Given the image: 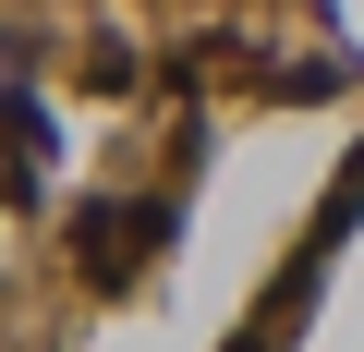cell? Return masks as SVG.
Wrapping results in <instances>:
<instances>
[{"instance_id": "cell-1", "label": "cell", "mask_w": 364, "mask_h": 352, "mask_svg": "<svg viewBox=\"0 0 364 352\" xmlns=\"http://www.w3.org/2000/svg\"><path fill=\"white\" fill-rule=\"evenodd\" d=\"M146 243H170V207H85V219H73L85 279H134V255H146Z\"/></svg>"}]
</instances>
